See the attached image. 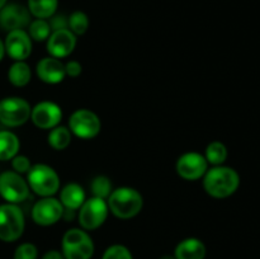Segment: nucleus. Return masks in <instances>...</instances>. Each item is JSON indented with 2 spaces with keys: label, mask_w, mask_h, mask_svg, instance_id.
I'll use <instances>...</instances> for the list:
<instances>
[{
  "label": "nucleus",
  "mask_w": 260,
  "mask_h": 259,
  "mask_svg": "<svg viewBox=\"0 0 260 259\" xmlns=\"http://www.w3.org/2000/svg\"><path fill=\"white\" fill-rule=\"evenodd\" d=\"M205 157L208 164H212L213 167L222 165L228 159V149L222 142L212 141L211 144H208L207 149H206Z\"/></svg>",
  "instance_id": "obj_23"
},
{
  "label": "nucleus",
  "mask_w": 260,
  "mask_h": 259,
  "mask_svg": "<svg viewBox=\"0 0 260 259\" xmlns=\"http://www.w3.org/2000/svg\"><path fill=\"white\" fill-rule=\"evenodd\" d=\"M27 183L29 189L41 197H52L60 189V177L52 167L46 164L32 165L27 173Z\"/></svg>",
  "instance_id": "obj_3"
},
{
  "label": "nucleus",
  "mask_w": 260,
  "mask_h": 259,
  "mask_svg": "<svg viewBox=\"0 0 260 259\" xmlns=\"http://www.w3.org/2000/svg\"><path fill=\"white\" fill-rule=\"evenodd\" d=\"M102 259H134L132 253L127 246L121 244H114L106 249Z\"/></svg>",
  "instance_id": "obj_27"
},
{
  "label": "nucleus",
  "mask_w": 260,
  "mask_h": 259,
  "mask_svg": "<svg viewBox=\"0 0 260 259\" xmlns=\"http://www.w3.org/2000/svg\"><path fill=\"white\" fill-rule=\"evenodd\" d=\"M5 52L15 61H24L32 52V40L24 29L10 30L4 42Z\"/></svg>",
  "instance_id": "obj_13"
},
{
  "label": "nucleus",
  "mask_w": 260,
  "mask_h": 259,
  "mask_svg": "<svg viewBox=\"0 0 260 259\" xmlns=\"http://www.w3.org/2000/svg\"><path fill=\"white\" fill-rule=\"evenodd\" d=\"M160 259H175L174 255H162Z\"/></svg>",
  "instance_id": "obj_34"
},
{
  "label": "nucleus",
  "mask_w": 260,
  "mask_h": 259,
  "mask_svg": "<svg viewBox=\"0 0 260 259\" xmlns=\"http://www.w3.org/2000/svg\"><path fill=\"white\" fill-rule=\"evenodd\" d=\"M47 141L50 146L55 150H63L70 145L71 131L65 126H56L50 130L47 136Z\"/></svg>",
  "instance_id": "obj_22"
},
{
  "label": "nucleus",
  "mask_w": 260,
  "mask_h": 259,
  "mask_svg": "<svg viewBox=\"0 0 260 259\" xmlns=\"http://www.w3.org/2000/svg\"><path fill=\"white\" fill-rule=\"evenodd\" d=\"M108 208L116 217L128 220L139 215L144 206L141 193L132 187H121L112 190L109 195Z\"/></svg>",
  "instance_id": "obj_2"
},
{
  "label": "nucleus",
  "mask_w": 260,
  "mask_h": 259,
  "mask_svg": "<svg viewBox=\"0 0 260 259\" xmlns=\"http://www.w3.org/2000/svg\"><path fill=\"white\" fill-rule=\"evenodd\" d=\"M29 23V10L23 7V5L12 3V4H5L0 9V25L8 32L15 29H23Z\"/></svg>",
  "instance_id": "obj_14"
},
{
  "label": "nucleus",
  "mask_w": 260,
  "mask_h": 259,
  "mask_svg": "<svg viewBox=\"0 0 260 259\" xmlns=\"http://www.w3.org/2000/svg\"><path fill=\"white\" fill-rule=\"evenodd\" d=\"M108 203L107 200L90 197L79 208V223L85 231L95 230L106 222L108 217Z\"/></svg>",
  "instance_id": "obj_7"
},
{
  "label": "nucleus",
  "mask_w": 260,
  "mask_h": 259,
  "mask_svg": "<svg viewBox=\"0 0 260 259\" xmlns=\"http://www.w3.org/2000/svg\"><path fill=\"white\" fill-rule=\"evenodd\" d=\"M63 206L60 200L53 197H42L32 208V220L37 225L51 226L62 218Z\"/></svg>",
  "instance_id": "obj_10"
},
{
  "label": "nucleus",
  "mask_w": 260,
  "mask_h": 259,
  "mask_svg": "<svg viewBox=\"0 0 260 259\" xmlns=\"http://www.w3.org/2000/svg\"><path fill=\"white\" fill-rule=\"evenodd\" d=\"M86 200L85 190L78 183H69L61 189L60 202L63 208L76 211L81 207Z\"/></svg>",
  "instance_id": "obj_18"
},
{
  "label": "nucleus",
  "mask_w": 260,
  "mask_h": 259,
  "mask_svg": "<svg viewBox=\"0 0 260 259\" xmlns=\"http://www.w3.org/2000/svg\"><path fill=\"white\" fill-rule=\"evenodd\" d=\"M12 167L15 173L18 174H27L32 168V164L29 161V157L24 156V155H15L12 159Z\"/></svg>",
  "instance_id": "obj_29"
},
{
  "label": "nucleus",
  "mask_w": 260,
  "mask_h": 259,
  "mask_svg": "<svg viewBox=\"0 0 260 259\" xmlns=\"http://www.w3.org/2000/svg\"><path fill=\"white\" fill-rule=\"evenodd\" d=\"M37 76L46 84H58L65 79V63L60 60L50 56L43 57L38 61L36 66Z\"/></svg>",
  "instance_id": "obj_16"
},
{
  "label": "nucleus",
  "mask_w": 260,
  "mask_h": 259,
  "mask_svg": "<svg viewBox=\"0 0 260 259\" xmlns=\"http://www.w3.org/2000/svg\"><path fill=\"white\" fill-rule=\"evenodd\" d=\"M81 71H83V66H81L79 61L71 60L65 63V73L70 78H78L81 74Z\"/></svg>",
  "instance_id": "obj_30"
},
{
  "label": "nucleus",
  "mask_w": 260,
  "mask_h": 259,
  "mask_svg": "<svg viewBox=\"0 0 260 259\" xmlns=\"http://www.w3.org/2000/svg\"><path fill=\"white\" fill-rule=\"evenodd\" d=\"M24 213L14 203L0 205V240L12 243L23 235Z\"/></svg>",
  "instance_id": "obj_5"
},
{
  "label": "nucleus",
  "mask_w": 260,
  "mask_h": 259,
  "mask_svg": "<svg viewBox=\"0 0 260 259\" xmlns=\"http://www.w3.org/2000/svg\"><path fill=\"white\" fill-rule=\"evenodd\" d=\"M101 128V118L90 109H76L69 119V130L71 131V134L80 137V139H94L99 135Z\"/></svg>",
  "instance_id": "obj_8"
},
{
  "label": "nucleus",
  "mask_w": 260,
  "mask_h": 259,
  "mask_svg": "<svg viewBox=\"0 0 260 259\" xmlns=\"http://www.w3.org/2000/svg\"><path fill=\"white\" fill-rule=\"evenodd\" d=\"M51 33H52V29L50 27V23L46 19H37L36 18L33 22L29 23V27H28V35H29L30 40L37 41V42L47 41Z\"/></svg>",
  "instance_id": "obj_24"
},
{
  "label": "nucleus",
  "mask_w": 260,
  "mask_h": 259,
  "mask_svg": "<svg viewBox=\"0 0 260 259\" xmlns=\"http://www.w3.org/2000/svg\"><path fill=\"white\" fill-rule=\"evenodd\" d=\"M206 245L197 238H187L180 241L174 251L175 259H205Z\"/></svg>",
  "instance_id": "obj_17"
},
{
  "label": "nucleus",
  "mask_w": 260,
  "mask_h": 259,
  "mask_svg": "<svg viewBox=\"0 0 260 259\" xmlns=\"http://www.w3.org/2000/svg\"><path fill=\"white\" fill-rule=\"evenodd\" d=\"M5 55V47H4V42H3L2 40H0V61L3 60V57H4Z\"/></svg>",
  "instance_id": "obj_33"
},
{
  "label": "nucleus",
  "mask_w": 260,
  "mask_h": 259,
  "mask_svg": "<svg viewBox=\"0 0 260 259\" xmlns=\"http://www.w3.org/2000/svg\"><path fill=\"white\" fill-rule=\"evenodd\" d=\"M29 190L27 180L14 170H8L0 174V196L8 203L18 205L23 202L28 198Z\"/></svg>",
  "instance_id": "obj_9"
},
{
  "label": "nucleus",
  "mask_w": 260,
  "mask_h": 259,
  "mask_svg": "<svg viewBox=\"0 0 260 259\" xmlns=\"http://www.w3.org/2000/svg\"><path fill=\"white\" fill-rule=\"evenodd\" d=\"M8 79L14 86H18V88L25 86L32 79L29 65L24 61H15L8 71Z\"/></svg>",
  "instance_id": "obj_20"
},
{
  "label": "nucleus",
  "mask_w": 260,
  "mask_h": 259,
  "mask_svg": "<svg viewBox=\"0 0 260 259\" xmlns=\"http://www.w3.org/2000/svg\"><path fill=\"white\" fill-rule=\"evenodd\" d=\"M32 107L20 96H8L0 101V122L8 127H19L30 118Z\"/></svg>",
  "instance_id": "obj_6"
},
{
  "label": "nucleus",
  "mask_w": 260,
  "mask_h": 259,
  "mask_svg": "<svg viewBox=\"0 0 260 259\" xmlns=\"http://www.w3.org/2000/svg\"><path fill=\"white\" fill-rule=\"evenodd\" d=\"M58 0H28V10L37 19H47L55 15Z\"/></svg>",
  "instance_id": "obj_21"
},
{
  "label": "nucleus",
  "mask_w": 260,
  "mask_h": 259,
  "mask_svg": "<svg viewBox=\"0 0 260 259\" xmlns=\"http://www.w3.org/2000/svg\"><path fill=\"white\" fill-rule=\"evenodd\" d=\"M179 177L185 180H198L203 178L208 170V163L205 155L196 151H189L183 154L177 160L175 165Z\"/></svg>",
  "instance_id": "obj_11"
},
{
  "label": "nucleus",
  "mask_w": 260,
  "mask_h": 259,
  "mask_svg": "<svg viewBox=\"0 0 260 259\" xmlns=\"http://www.w3.org/2000/svg\"><path fill=\"white\" fill-rule=\"evenodd\" d=\"M90 189L93 197L102 198V200H108L109 195L112 193L113 188H112V183L109 180V178H107L106 175H98V177H95L91 180Z\"/></svg>",
  "instance_id": "obj_25"
},
{
  "label": "nucleus",
  "mask_w": 260,
  "mask_h": 259,
  "mask_svg": "<svg viewBox=\"0 0 260 259\" xmlns=\"http://www.w3.org/2000/svg\"><path fill=\"white\" fill-rule=\"evenodd\" d=\"M240 177L238 172L230 167L217 165L203 175V188L213 198H226L238 190Z\"/></svg>",
  "instance_id": "obj_1"
},
{
  "label": "nucleus",
  "mask_w": 260,
  "mask_h": 259,
  "mask_svg": "<svg viewBox=\"0 0 260 259\" xmlns=\"http://www.w3.org/2000/svg\"><path fill=\"white\" fill-rule=\"evenodd\" d=\"M42 259H65L62 251L58 250H48L47 253L43 254Z\"/></svg>",
  "instance_id": "obj_32"
},
{
  "label": "nucleus",
  "mask_w": 260,
  "mask_h": 259,
  "mask_svg": "<svg viewBox=\"0 0 260 259\" xmlns=\"http://www.w3.org/2000/svg\"><path fill=\"white\" fill-rule=\"evenodd\" d=\"M5 4H7V0H0V9H2Z\"/></svg>",
  "instance_id": "obj_35"
},
{
  "label": "nucleus",
  "mask_w": 260,
  "mask_h": 259,
  "mask_svg": "<svg viewBox=\"0 0 260 259\" xmlns=\"http://www.w3.org/2000/svg\"><path fill=\"white\" fill-rule=\"evenodd\" d=\"M38 249L32 243H23L15 249L14 259H37Z\"/></svg>",
  "instance_id": "obj_28"
},
{
  "label": "nucleus",
  "mask_w": 260,
  "mask_h": 259,
  "mask_svg": "<svg viewBox=\"0 0 260 259\" xmlns=\"http://www.w3.org/2000/svg\"><path fill=\"white\" fill-rule=\"evenodd\" d=\"M20 142L15 134L10 131H0V160H12L19 151Z\"/></svg>",
  "instance_id": "obj_19"
},
{
  "label": "nucleus",
  "mask_w": 260,
  "mask_h": 259,
  "mask_svg": "<svg viewBox=\"0 0 260 259\" xmlns=\"http://www.w3.org/2000/svg\"><path fill=\"white\" fill-rule=\"evenodd\" d=\"M52 19H51L50 23V27L51 29L53 30H58V29H66V28H69L68 25V19H66L63 15L58 14V15H52Z\"/></svg>",
  "instance_id": "obj_31"
},
{
  "label": "nucleus",
  "mask_w": 260,
  "mask_h": 259,
  "mask_svg": "<svg viewBox=\"0 0 260 259\" xmlns=\"http://www.w3.org/2000/svg\"><path fill=\"white\" fill-rule=\"evenodd\" d=\"M69 29L75 36H81L88 30L89 28V18L83 12H74L68 19Z\"/></svg>",
  "instance_id": "obj_26"
},
{
  "label": "nucleus",
  "mask_w": 260,
  "mask_h": 259,
  "mask_svg": "<svg viewBox=\"0 0 260 259\" xmlns=\"http://www.w3.org/2000/svg\"><path fill=\"white\" fill-rule=\"evenodd\" d=\"M76 46V36L69 28L53 30L47 40V51L50 56L63 58L71 55Z\"/></svg>",
  "instance_id": "obj_15"
},
{
  "label": "nucleus",
  "mask_w": 260,
  "mask_h": 259,
  "mask_svg": "<svg viewBox=\"0 0 260 259\" xmlns=\"http://www.w3.org/2000/svg\"><path fill=\"white\" fill-rule=\"evenodd\" d=\"M30 119L38 128L52 130L62 119V109L53 102H40L30 111Z\"/></svg>",
  "instance_id": "obj_12"
},
{
  "label": "nucleus",
  "mask_w": 260,
  "mask_h": 259,
  "mask_svg": "<svg viewBox=\"0 0 260 259\" xmlns=\"http://www.w3.org/2000/svg\"><path fill=\"white\" fill-rule=\"evenodd\" d=\"M61 246L65 259H90L94 254V243L84 229L74 228L66 231Z\"/></svg>",
  "instance_id": "obj_4"
}]
</instances>
